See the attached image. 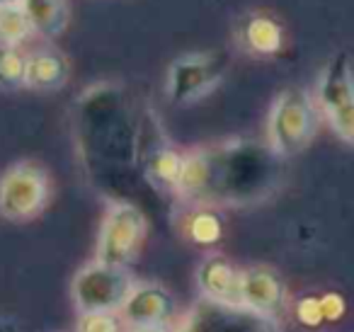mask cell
Here are the masks:
<instances>
[{
  "mask_svg": "<svg viewBox=\"0 0 354 332\" xmlns=\"http://www.w3.org/2000/svg\"><path fill=\"white\" fill-rule=\"evenodd\" d=\"M279 182V158L262 143L223 141L183 153L175 194L194 206L260 201Z\"/></svg>",
  "mask_w": 354,
  "mask_h": 332,
  "instance_id": "cell-1",
  "label": "cell"
},
{
  "mask_svg": "<svg viewBox=\"0 0 354 332\" xmlns=\"http://www.w3.org/2000/svg\"><path fill=\"white\" fill-rule=\"evenodd\" d=\"M318 131V109L306 90L286 88L274 98L267 119V148L279 160L294 158L310 146Z\"/></svg>",
  "mask_w": 354,
  "mask_h": 332,
  "instance_id": "cell-2",
  "label": "cell"
},
{
  "mask_svg": "<svg viewBox=\"0 0 354 332\" xmlns=\"http://www.w3.org/2000/svg\"><path fill=\"white\" fill-rule=\"evenodd\" d=\"M51 199L49 172L32 160H20L0 175V219L25 223L41 214Z\"/></svg>",
  "mask_w": 354,
  "mask_h": 332,
  "instance_id": "cell-3",
  "label": "cell"
},
{
  "mask_svg": "<svg viewBox=\"0 0 354 332\" xmlns=\"http://www.w3.org/2000/svg\"><path fill=\"white\" fill-rule=\"evenodd\" d=\"M146 238V216L129 201H109L100 223L95 262L127 267L141 252Z\"/></svg>",
  "mask_w": 354,
  "mask_h": 332,
  "instance_id": "cell-4",
  "label": "cell"
},
{
  "mask_svg": "<svg viewBox=\"0 0 354 332\" xmlns=\"http://www.w3.org/2000/svg\"><path fill=\"white\" fill-rule=\"evenodd\" d=\"M315 109L325 117L333 133L344 143H354V90L347 54H337L323 68L315 88Z\"/></svg>",
  "mask_w": 354,
  "mask_h": 332,
  "instance_id": "cell-5",
  "label": "cell"
},
{
  "mask_svg": "<svg viewBox=\"0 0 354 332\" xmlns=\"http://www.w3.org/2000/svg\"><path fill=\"white\" fill-rule=\"evenodd\" d=\"M133 284L136 282L127 267L90 262L75 274L71 296L80 313H117Z\"/></svg>",
  "mask_w": 354,
  "mask_h": 332,
  "instance_id": "cell-6",
  "label": "cell"
},
{
  "mask_svg": "<svg viewBox=\"0 0 354 332\" xmlns=\"http://www.w3.org/2000/svg\"><path fill=\"white\" fill-rule=\"evenodd\" d=\"M228 68V59L216 51H192L172 61L167 68L165 93L175 104L197 102L209 95Z\"/></svg>",
  "mask_w": 354,
  "mask_h": 332,
  "instance_id": "cell-7",
  "label": "cell"
},
{
  "mask_svg": "<svg viewBox=\"0 0 354 332\" xmlns=\"http://www.w3.org/2000/svg\"><path fill=\"white\" fill-rule=\"evenodd\" d=\"M117 313L122 325L129 327L167 325L175 315V298L160 284L141 282L133 284V288L124 298L122 308Z\"/></svg>",
  "mask_w": 354,
  "mask_h": 332,
  "instance_id": "cell-8",
  "label": "cell"
},
{
  "mask_svg": "<svg viewBox=\"0 0 354 332\" xmlns=\"http://www.w3.org/2000/svg\"><path fill=\"white\" fill-rule=\"evenodd\" d=\"M284 284L272 269H243L238 279V308L255 317H277L284 308Z\"/></svg>",
  "mask_w": 354,
  "mask_h": 332,
  "instance_id": "cell-9",
  "label": "cell"
},
{
  "mask_svg": "<svg viewBox=\"0 0 354 332\" xmlns=\"http://www.w3.org/2000/svg\"><path fill=\"white\" fill-rule=\"evenodd\" d=\"M177 332H267L262 317L245 313L243 308L202 301L185 315Z\"/></svg>",
  "mask_w": 354,
  "mask_h": 332,
  "instance_id": "cell-10",
  "label": "cell"
},
{
  "mask_svg": "<svg viewBox=\"0 0 354 332\" xmlns=\"http://www.w3.org/2000/svg\"><path fill=\"white\" fill-rule=\"evenodd\" d=\"M236 42L245 54L270 59L284 49V27L270 12H248L238 20Z\"/></svg>",
  "mask_w": 354,
  "mask_h": 332,
  "instance_id": "cell-11",
  "label": "cell"
},
{
  "mask_svg": "<svg viewBox=\"0 0 354 332\" xmlns=\"http://www.w3.org/2000/svg\"><path fill=\"white\" fill-rule=\"evenodd\" d=\"M238 279L241 272L236 269V264L218 252L207 255L197 269V286L204 301L221 303V306L238 308Z\"/></svg>",
  "mask_w": 354,
  "mask_h": 332,
  "instance_id": "cell-12",
  "label": "cell"
},
{
  "mask_svg": "<svg viewBox=\"0 0 354 332\" xmlns=\"http://www.w3.org/2000/svg\"><path fill=\"white\" fill-rule=\"evenodd\" d=\"M71 66L61 51L37 49L25 59V88L35 93H54L68 83Z\"/></svg>",
  "mask_w": 354,
  "mask_h": 332,
  "instance_id": "cell-13",
  "label": "cell"
},
{
  "mask_svg": "<svg viewBox=\"0 0 354 332\" xmlns=\"http://www.w3.org/2000/svg\"><path fill=\"white\" fill-rule=\"evenodd\" d=\"M30 27L41 39H56L66 32L71 20L68 0H17Z\"/></svg>",
  "mask_w": 354,
  "mask_h": 332,
  "instance_id": "cell-14",
  "label": "cell"
},
{
  "mask_svg": "<svg viewBox=\"0 0 354 332\" xmlns=\"http://www.w3.org/2000/svg\"><path fill=\"white\" fill-rule=\"evenodd\" d=\"M35 32L30 20L22 12L17 0H0V46L3 49H20L27 39H32Z\"/></svg>",
  "mask_w": 354,
  "mask_h": 332,
  "instance_id": "cell-15",
  "label": "cell"
},
{
  "mask_svg": "<svg viewBox=\"0 0 354 332\" xmlns=\"http://www.w3.org/2000/svg\"><path fill=\"white\" fill-rule=\"evenodd\" d=\"M180 172H183V153L172 146H156L146 156V175L165 190L175 192Z\"/></svg>",
  "mask_w": 354,
  "mask_h": 332,
  "instance_id": "cell-16",
  "label": "cell"
},
{
  "mask_svg": "<svg viewBox=\"0 0 354 332\" xmlns=\"http://www.w3.org/2000/svg\"><path fill=\"white\" fill-rule=\"evenodd\" d=\"M185 233L197 245H214L221 240L223 225H221V219H218L212 209L197 206V209L187 216V221H185Z\"/></svg>",
  "mask_w": 354,
  "mask_h": 332,
  "instance_id": "cell-17",
  "label": "cell"
},
{
  "mask_svg": "<svg viewBox=\"0 0 354 332\" xmlns=\"http://www.w3.org/2000/svg\"><path fill=\"white\" fill-rule=\"evenodd\" d=\"M25 59L22 49H3L0 46V90L25 88Z\"/></svg>",
  "mask_w": 354,
  "mask_h": 332,
  "instance_id": "cell-18",
  "label": "cell"
},
{
  "mask_svg": "<svg viewBox=\"0 0 354 332\" xmlns=\"http://www.w3.org/2000/svg\"><path fill=\"white\" fill-rule=\"evenodd\" d=\"M78 332H122L117 313H80Z\"/></svg>",
  "mask_w": 354,
  "mask_h": 332,
  "instance_id": "cell-19",
  "label": "cell"
},
{
  "mask_svg": "<svg viewBox=\"0 0 354 332\" xmlns=\"http://www.w3.org/2000/svg\"><path fill=\"white\" fill-rule=\"evenodd\" d=\"M296 317H299L306 327H318L320 322H323V313H320L318 298L315 296L301 298L299 306H296Z\"/></svg>",
  "mask_w": 354,
  "mask_h": 332,
  "instance_id": "cell-20",
  "label": "cell"
},
{
  "mask_svg": "<svg viewBox=\"0 0 354 332\" xmlns=\"http://www.w3.org/2000/svg\"><path fill=\"white\" fill-rule=\"evenodd\" d=\"M320 313H323V320H339L347 311V303L339 293H323L318 298Z\"/></svg>",
  "mask_w": 354,
  "mask_h": 332,
  "instance_id": "cell-21",
  "label": "cell"
},
{
  "mask_svg": "<svg viewBox=\"0 0 354 332\" xmlns=\"http://www.w3.org/2000/svg\"><path fill=\"white\" fill-rule=\"evenodd\" d=\"M129 332H172L167 325H151V327H131Z\"/></svg>",
  "mask_w": 354,
  "mask_h": 332,
  "instance_id": "cell-22",
  "label": "cell"
}]
</instances>
